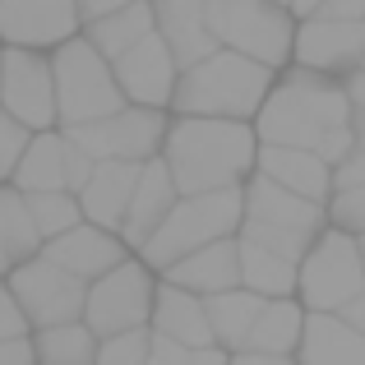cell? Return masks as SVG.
<instances>
[{
	"label": "cell",
	"mask_w": 365,
	"mask_h": 365,
	"mask_svg": "<svg viewBox=\"0 0 365 365\" xmlns=\"http://www.w3.org/2000/svg\"><path fill=\"white\" fill-rule=\"evenodd\" d=\"M259 130L227 116H180L167 130L162 158L176 176L180 195H208V190H232L259 167Z\"/></svg>",
	"instance_id": "6da1fadb"
},
{
	"label": "cell",
	"mask_w": 365,
	"mask_h": 365,
	"mask_svg": "<svg viewBox=\"0 0 365 365\" xmlns=\"http://www.w3.org/2000/svg\"><path fill=\"white\" fill-rule=\"evenodd\" d=\"M255 130L264 143H292V148L319 153L338 130H351V93L333 74L301 65L282 83H273L268 102L255 116Z\"/></svg>",
	"instance_id": "7a4b0ae2"
},
{
	"label": "cell",
	"mask_w": 365,
	"mask_h": 365,
	"mask_svg": "<svg viewBox=\"0 0 365 365\" xmlns=\"http://www.w3.org/2000/svg\"><path fill=\"white\" fill-rule=\"evenodd\" d=\"M273 93V65L255 61L245 51H213L208 61L180 70L176 102L180 116H227V120H250Z\"/></svg>",
	"instance_id": "3957f363"
},
{
	"label": "cell",
	"mask_w": 365,
	"mask_h": 365,
	"mask_svg": "<svg viewBox=\"0 0 365 365\" xmlns=\"http://www.w3.org/2000/svg\"><path fill=\"white\" fill-rule=\"evenodd\" d=\"M245 227V190H208V195H180V204L171 208V217L148 236V245L139 250V259L158 273H167L176 259L195 255V250L236 236Z\"/></svg>",
	"instance_id": "277c9868"
},
{
	"label": "cell",
	"mask_w": 365,
	"mask_h": 365,
	"mask_svg": "<svg viewBox=\"0 0 365 365\" xmlns=\"http://www.w3.org/2000/svg\"><path fill=\"white\" fill-rule=\"evenodd\" d=\"M324 222H329V204H314V199L277 185L264 171L245 185V227H241L245 241H259V245L277 250V255L305 259L310 245L329 232Z\"/></svg>",
	"instance_id": "5b68a950"
},
{
	"label": "cell",
	"mask_w": 365,
	"mask_h": 365,
	"mask_svg": "<svg viewBox=\"0 0 365 365\" xmlns=\"http://www.w3.org/2000/svg\"><path fill=\"white\" fill-rule=\"evenodd\" d=\"M56 102H61V125H88L102 116H116L120 107H130L116 65L88 42V37H70L65 46H56Z\"/></svg>",
	"instance_id": "8992f818"
},
{
	"label": "cell",
	"mask_w": 365,
	"mask_h": 365,
	"mask_svg": "<svg viewBox=\"0 0 365 365\" xmlns=\"http://www.w3.org/2000/svg\"><path fill=\"white\" fill-rule=\"evenodd\" d=\"M287 9L292 5H277V0H208L217 42L255 56L273 70L296 56V24Z\"/></svg>",
	"instance_id": "52a82bcc"
},
{
	"label": "cell",
	"mask_w": 365,
	"mask_h": 365,
	"mask_svg": "<svg viewBox=\"0 0 365 365\" xmlns=\"http://www.w3.org/2000/svg\"><path fill=\"white\" fill-rule=\"evenodd\" d=\"M361 292H365L361 236L342 232V227H329V232L310 245V255L301 259V301L310 305V310L342 314Z\"/></svg>",
	"instance_id": "ba28073f"
},
{
	"label": "cell",
	"mask_w": 365,
	"mask_h": 365,
	"mask_svg": "<svg viewBox=\"0 0 365 365\" xmlns=\"http://www.w3.org/2000/svg\"><path fill=\"white\" fill-rule=\"evenodd\" d=\"M153 305H158L153 268L143 259H125L111 273H102L98 282H88L83 319L98 329V338H111V333H125V329H148Z\"/></svg>",
	"instance_id": "9c48e42d"
},
{
	"label": "cell",
	"mask_w": 365,
	"mask_h": 365,
	"mask_svg": "<svg viewBox=\"0 0 365 365\" xmlns=\"http://www.w3.org/2000/svg\"><path fill=\"white\" fill-rule=\"evenodd\" d=\"M167 116L162 107H120L116 116H102V120H88V125H70V139L79 148H88L98 162H148L158 158V148L167 143Z\"/></svg>",
	"instance_id": "30bf717a"
},
{
	"label": "cell",
	"mask_w": 365,
	"mask_h": 365,
	"mask_svg": "<svg viewBox=\"0 0 365 365\" xmlns=\"http://www.w3.org/2000/svg\"><path fill=\"white\" fill-rule=\"evenodd\" d=\"M9 292L24 301V310L33 314L37 329L83 319V310H88V282L74 277L70 268L51 264L46 255H37V259H28V264L9 268Z\"/></svg>",
	"instance_id": "8fae6325"
},
{
	"label": "cell",
	"mask_w": 365,
	"mask_h": 365,
	"mask_svg": "<svg viewBox=\"0 0 365 365\" xmlns=\"http://www.w3.org/2000/svg\"><path fill=\"white\" fill-rule=\"evenodd\" d=\"M5 111L28 120L33 130H51L61 120L56 102V65L37 56V46H9L5 51V74H0Z\"/></svg>",
	"instance_id": "7c38bea8"
},
{
	"label": "cell",
	"mask_w": 365,
	"mask_h": 365,
	"mask_svg": "<svg viewBox=\"0 0 365 365\" xmlns=\"http://www.w3.org/2000/svg\"><path fill=\"white\" fill-rule=\"evenodd\" d=\"M79 0H0V33L9 46H65L79 37Z\"/></svg>",
	"instance_id": "4fadbf2b"
},
{
	"label": "cell",
	"mask_w": 365,
	"mask_h": 365,
	"mask_svg": "<svg viewBox=\"0 0 365 365\" xmlns=\"http://www.w3.org/2000/svg\"><path fill=\"white\" fill-rule=\"evenodd\" d=\"M296 65L319 74H351L365 65V24L310 14L296 28Z\"/></svg>",
	"instance_id": "5bb4252c"
},
{
	"label": "cell",
	"mask_w": 365,
	"mask_h": 365,
	"mask_svg": "<svg viewBox=\"0 0 365 365\" xmlns=\"http://www.w3.org/2000/svg\"><path fill=\"white\" fill-rule=\"evenodd\" d=\"M116 79H120L130 102H139V107H167V102H176L180 61L167 46V37L148 33L134 51H125L116 61Z\"/></svg>",
	"instance_id": "9a60e30c"
},
{
	"label": "cell",
	"mask_w": 365,
	"mask_h": 365,
	"mask_svg": "<svg viewBox=\"0 0 365 365\" xmlns=\"http://www.w3.org/2000/svg\"><path fill=\"white\" fill-rule=\"evenodd\" d=\"M51 264L70 268L74 277H83V282H98L102 273H111L116 264L130 259V241L116 236L111 227H98V222H79L70 227L65 236H51L42 250Z\"/></svg>",
	"instance_id": "2e32d148"
},
{
	"label": "cell",
	"mask_w": 365,
	"mask_h": 365,
	"mask_svg": "<svg viewBox=\"0 0 365 365\" xmlns=\"http://www.w3.org/2000/svg\"><path fill=\"white\" fill-rule=\"evenodd\" d=\"M153 14H158V33L176 51L180 70L222 51V42L213 33V19H208V0H153Z\"/></svg>",
	"instance_id": "e0dca14e"
},
{
	"label": "cell",
	"mask_w": 365,
	"mask_h": 365,
	"mask_svg": "<svg viewBox=\"0 0 365 365\" xmlns=\"http://www.w3.org/2000/svg\"><path fill=\"white\" fill-rule=\"evenodd\" d=\"M176 204H180V185H176V176H171L167 158H148V162H143V171H139L134 204H130V213H125L120 236H125L130 245L143 250V245H148V236L158 232L162 222H167Z\"/></svg>",
	"instance_id": "ac0fdd59"
},
{
	"label": "cell",
	"mask_w": 365,
	"mask_h": 365,
	"mask_svg": "<svg viewBox=\"0 0 365 365\" xmlns=\"http://www.w3.org/2000/svg\"><path fill=\"white\" fill-rule=\"evenodd\" d=\"M167 282L190 287L199 296H217V292H232V287H245L241 282V236H222V241L176 259L167 268Z\"/></svg>",
	"instance_id": "d6986e66"
},
{
	"label": "cell",
	"mask_w": 365,
	"mask_h": 365,
	"mask_svg": "<svg viewBox=\"0 0 365 365\" xmlns=\"http://www.w3.org/2000/svg\"><path fill=\"white\" fill-rule=\"evenodd\" d=\"M259 171L273 176L277 185L296 190V195L329 204L333 199V162H324L314 148H292V143H264L259 148Z\"/></svg>",
	"instance_id": "ffe728a7"
},
{
	"label": "cell",
	"mask_w": 365,
	"mask_h": 365,
	"mask_svg": "<svg viewBox=\"0 0 365 365\" xmlns=\"http://www.w3.org/2000/svg\"><path fill=\"white\" fill-rule=\"evenodd\" d=\"M296 361L301 365H365V333L356 324H347L342 314L310 310Z\"/></svg>",
	"instance_id": "44dd1931"
},
{
	"label": "cell",
	"mask_w": 365,
	"mask_h": 365,
	"mask_svg": "<svg viewBox=\"0 0 365 365\" xmlns=\"http://www.w3.org/2000/svg\"><path fill=\"white\" fill-rule=\"evenodd\" d=\"M139 171H143V162H98L93 180L79 190L88 222L120 232V227H125V213H130V204H134V185H139Z\"/></svg>",
	"instance_id": "7402d4cb"
},
{
	"label": "cell",
	"mask_w": 365,
	"mask_h": 365,
	"mask_svg": "<svg viewBox=\"0 0 365 365\" xmlns=\"http://www.w3.org/2000/svg\"><path fill=\"white\" fill-rule=\"evenodd\" d=\"M153 333L185 342V347H208L213 338V319H208V296L190 292V287L162 282L158 287V305H153Z\"/></svg>",
	"instance_id": "603a6c76"
},
{
	"label": "cell",
	"mask_w": 365,
	"mask_h": 365,
	"mask_svg": "<svg viewBox=\"0 0 365 365\" xmlns=\"http://www.w3.org/2000/svg\"><path fill=\"white\" fill-rule=\"evenodd\" d=\"M42 250H46V236L33 217V204L19 185H9L0 195V259H5V268H19L28 259H37Z\"/></svg>",
	"instance_id": "cb8c5ba5"
},
{
	"label": "cell",
	"mask_w": 365,
	"mask_h": 365,
	"mask_svg": "<svg viewBox=\"0 0 365 365\" xmlns=\"http://www.w3.org/2000/svg\"><path fill=\"white\" fill-rule=\"evenodd\" d=\"M264 305H268V296H264V292H250V287H232V292L208 296L213 338L222 342L227 351H245V342H250V333H255Z\"/></svg>",
	"instance_id": "d4e9b609"
},
{
	"label": "cell",
	"mask_w": 365,
	"mask_h": 365,
	"mask_svg": "<svg viewBox=\"0 0 365 365\" xmlns=\"http://www.w3.org/2000/svg\"><path fill=\"white\" fill-rule=\"evenodd\" d=\"M148 33H158V14H153V0H134V5L116 9V14L93 19V24H88V42L98 46V51L107 56L111 65H116L125 51H134V46H139Z\"/></svg>",
	"instance_id": "484cf974"
},
{
	"label": "cell",
	"mask_w": 365,
	"mask_h": 365,
	"mask_svg": "<svg viewBox=\"0 0 365 365\" xmlns=\"http://www.w3.org/2000/svg\"><path fill=\"white\" fill-rule=\"evenodd\" d=\"M241 282L250 292H264L268 301L287 296V292H301V259L277 255V250L241 236Z\"/></svg>",
	"instance_id": "4316f807"
},
{
	"label": "cell",
	"mask_w": 365,
	"mask_h": 365,
	"mask_svg": "<svg viewBox=\"0 0 365 365\" xmlns=\"http://www.w3.org/2000/svg\"><path fill=\"white\" fill-rule=\"evenodd\" d=\"M9 185H19L24 195H37V190H70V176H65V134L37 130Z\"/></svg>",
	"instance_id": "83f0119b"
},
{
	"label": "cell",
	"mask_w": 365,
	"mask_h": 365,
	"mask_svg": "<svg viewBox=\"0 0 365 365\" xmlns=\"http://www.w3.org/2000/svg\"><path fill=\"white\" fill-rule=\"evenodd\" d=\"M305 319H310V314H305L292 296H273V301L264 305V314H259V324H255V333H250L245 347L292 356V351L301 347V338H305Z\"/></svg>",
	"instance_id": "f1b7e54d"
},
{
	"label": "cell",
	"mask_w": 365,
	"mask_h": 365,
	"mask_svg": "<svg viewBox=\"0 0 365 365\" xmlns=\"http://www.w3.org/2000/svg\"><path fill=\"white\" fill-rule=\"evenodd\" d=\"M37 356L42 365H98V329L88 319H70V324H46L37 329Z\"/></svg>",
	"instance_id": "f546056e"
},
{
	"label": "cell",
	"mask_w": 365,
	"mask_h": 365,
	"mask_svg": "<svg viewBox=\"0 0 365 365\" xmlns=\"http://www.w3.org/2000/svg\"><path fill=\"white\" fill-rule=\"evenodd\" d=\"M28 204H33V217H37L46 241H51V236H65L79 222H88L83 199L74 195V190H37V195H28Z\"/></svg>",
	"instance_id": "4dcf8cb0"
},
{
	"label": "cell",
	"mask_w": 365,
	"mask_h": 365,
	"mask_svg": "<svg viewBox=\"0 0 365 365\" xmlns=\"http://www.w3.org/2000/svg\"><path fill=\"white\" fill-rule=\"evenodd\" d=\"M148 351H153V333L148 329H125V333L102 338L98 365H148Z\"/></svg>",
	"instance_id": "1f68e13d"
},
{
	"label": "cell",
	"mask_w": 365,
	"mask_h": 365,
	"mask_svg": "<svg viewBox=\"0 0 365 365\" xmlns=\"http://www.w3.org/2000/svg\"><path fill=\"white\" fill-rule=\"evenodd\" d=\"M33 125L28 120H19V116H0V176L5 180H14V171H19V162H24V153H28V143H33Z\"/></svg>",
	"instance_id": "d6a6232c"
},
{
	"label": "cell",
	"mask_w": 365,
	"mask_h": 365,
	"mask_svg": "<svg viewBox=\"0 0 365 365\" xmlns=\"http://www.w3.org/2000/svg\"><path fill=\"white\" fill-rule=\"evenodd\" d=\"M329 217H333V227H342V232L365 236V185L338 190V195L329 199Z\"/></svg>",
	"instance_id": "836d02e7"
},
{
	"label": "cell",
	"mask_w": 365,
	"mask_h": 365,
	"mask_svg": "<svg viewBox=\"0 0 365 365\" xmlns=\"http://www.w3.org/2000/svg\"><path fill=\"white\" fill-rule=\"evenodd\" d=\"M28 329H37L33 314H28L24 301L5 287V296H0V338H28Z\"/></svg>",
	"instance_id": "e575fe53"
},
{
	"label": "cell",
	"mask_w": 365,
	"mask_h": 365,
	"mask_svg": "<svg viewBox=\"0 0 365 365\" xmlns=\"http://www.w3.org/2000/svg\"><path fill=\"white\" fill-rule=\"evenodd\" d=\"M148 365H190V347L167 333H153V351H148Z\"/></svg>",
	"instance_id": "d590c367"
},
{
	"label": "cell",
	"mask_w": 365,
	"mask_h": 365,
	"mask_svg": "<svg viewBox=\"0 0 365 365\" xmlns=\"http://www.w3.org/2000/svg\"><path fill=\"white\" fill-rule=\"evenodd\" d=\"M356 185H365V148H356L347 162L333 167V195L338 190H356Z\"/></svg>",
	"instance_id": "8d00e7d4"
},
{
	"label": "cell",
	"mask_w": 365,
	"mask_h": 365,
	"mask_svg": "<svg viewBox=\"0 0 365 365\" xmlns=\"http://www.w3.org/2000/svg\"><path fill=\"white\" fill-rule=\"evenodd\" d=\"M0 365H42L33 338H5L0 342Z\"/></svg>",
	"instance_id": "74e56055"
},
{
	"label": "cell",
	"mask_w": 365,
	"mask_h": 365,
	"mask_svg": "<svg viewBox=\"0 0 365 365\" xmlns=\"http://www.w3.org/2000/svg\"><path fill=\"white\" fill-rule=\"evenodd\" d=\"M324 19H347V24H365V0H324Z\"/></svg>",
	"instance_id": "f35d334b"
},
{
	"label": "cell",
	"mask_w": 365,
	"mask_h": 365,
	"mask_svg": "<svg viewBox=\"0 0 365 365\" xmlns=\"http://www.w3.org/2000/svg\"><path fill=\"white\" fill-rule=\"evenodd\" d=\"M125 5H134V0H79L83 24H93V19H107V14H116V9H125Z\"/></svg>",
	"instance_id": "ab89813d"
},
{
	"label": "cell",
	"mask_w": 365,
	"mask_h": 365,
	"mask_svg": "<svg viewBox=\"0 0 365 365\" xmlns=\"http://www.w3.org/2000/svg\"><path fill=\"white\" fill-rule=\"evenodd\" d=\"M232 365H301V361H292V356H277V351H236Z\"/></svg>",
	"instance_id": "60d3db41"
},
{
	"label": "cell",
	"mask_w": 365,
	"mask_h": 365,
	"mask_svg": "<svg viewBox=\"0 0 365 365\" xmlns=\"http://www.w3.org/2000/svg\"><path fill=\"white\" fill-rule=\"evenodd\" d=\"M190 365H232L222 342H208V347H190Z\"/></svg>",
	"instance_id": "b9f144b4"
},
{
	"label": "cell",
	"mask_w": 365,
	"mask_h": 365,
	"mask_svg": "<svg viewBox=\"0 0 365 365\" xmlns=\"http://www.w3.org/2000/svg\"><path fill=\"white\" fill-rule=\"evenodd\" d=\"M342 319H347V324H356V329L365 333V292H361V296H356V301H351V305H347V310H342Z\"/></svg>",
	"instance_id": "7bdbcfd3"
},
{
	"label": "cell",
	"mask_w": 365,
	"mask_h": 365,
	"mask_svg": "<svg viewBox=\"0 0 365 365\" xmlns=\"http://www.w3.org/2000/svg\"><path fill=\"white\" fill-rule=\"evenodd\" d=\"M292 9L301 19H310V14H319V9H324V0H292Z\"/></svg>",
	"instance_id": "ee69618b"
},
{
	"label": "cell",
	"mask_w": 365,
	"mask_h": 365,
	"mask_svg": "<svg viewBox=\"0 0 365 365\" xmlns=\"http://www.w3.org/2000/svg\"><path fill=\"white\" fill-rule=\"evenodd\" d=\"M351 125H356V143L365 148V111H351Z\"/></svg>",
	"instance_id": "f6af8a7d"
},
{
	"label": "cell",
	"mask_w": 365,
	"mask_h": 365,
	"mask_svg": "<svg viewBox=\"0 0 365 365\" xmlns=\"http://www.w3.org/2000/svg\"><path fill=\"white\" fill-rule=\"evenodd\" d=\"M361 255H365V236H361Z\"/></svg>",
	"instance_id": "bcb514c9"
},
{
	"label": "cell",
	"mask_w": 365,
	"mask_h": 365,
	"mask_svg": "<svg viewBox=\"0 0 365 365\" xmlns=\"http://www.w3.org/2000/svg\"><path fill=\"white\" fill-rule=\"evenodd\" d=\"M277 5H292V0H277Z\"/></svg>",
	"instance_id": "7dc6e473"
}]
</instances>
